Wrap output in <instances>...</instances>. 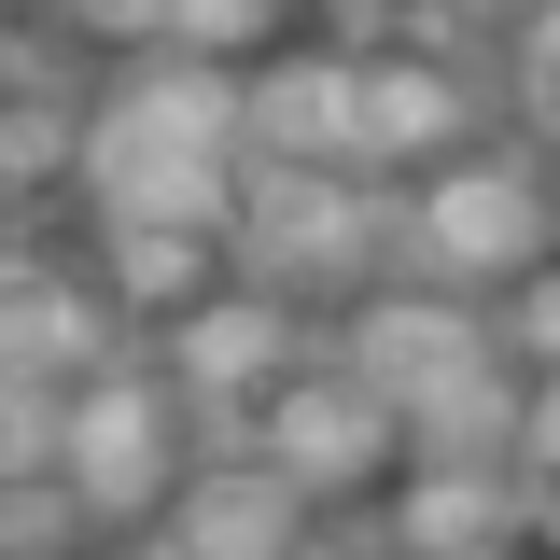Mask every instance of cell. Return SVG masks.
Listing matches in <instances>:
<instances>
[{"label":"cell","mask_w":560,"mask_h":560,"mask_svg":"<svg viewBox=\"0 0 560 560\" xmlns=\"http://www.w3.org/2000/svg\"><path fill=\"white\" fill-rule=\"evenodd\" d=\"M84 183H98L113 224H197V238H224L238 224V70H210V57L168 43L84 127Z\"/></svg>","instance_id":"cell-1"},{"label":"cell","mask_w":560,"mask_h":560,"mask_svg":"<svg viewBox=\"0 0 560 560\" xmlns=\"http://www.w3.org/2000/svg\"><path fill=\"white\" fill-rule=\"evenodd\" d=\"M238 238H253L267 294H337V280L378 267L393 224H378V197L337 154H267V168H238Z\"/></svg>","instance_id":"cell-2"},{"label":"cell","mask_w":560,"mask_h":560,"mask_svg":"<svg viewBox=\"0 0 560 560\" xmlns=\"http://www.w3.org/2000/svg\"><path fill=\"white\" fill-rule=\"evenodd\" d=\"M238 407H253V463H280L294 490H350V477H378V463H393V434H407V420L378 407L350 364H267Z\"/></svg>","instance_id":"cell-3"},{"label":"cell","mask_w":560,"mask_h":560,"mask_svg":"<svg viewBox=\"0 0 560 560\" xmlns=\"http://www.w3.org/2000/svg\"><path fill=\"white\" fill-rule=\"evenodd\" d=\"M168 378L154 364H84L57 393V477L84 490V504H154L168 490Z\"/></svg>","instance_id":"cell-4"},{"label":"cell","mask_w":560,"mask_h":560,"mask_svg":"<svg viewBox=\"0 0 560 560\" xmlns=\"http://www.w3.org/2000/svg\"><path fill=\"white\" fill-rule=\"evenodd\" d=\"M407 238H420L448 280H518V267H547V183H533V154L434 168V183L407 197Z\"/></svg>","instance_id":"cell-5"},{"label":"cell","mask_w":560,"mask_h":560,"mask_svg":"<svg viewBox=\"0 0 560 560\" xmlns=\"http://www.w3.org/2000/svg\"><path fill=\"white\" fill-rule=\"evenodd\" d=\"M477 364H490V337H477V308H448V294H364L350 308V378L393 420L420 393H448V378H477Z\"/></svg>","instance_id":"cell-6"},{"label":"cell","mask_w":560,"mask_h":560,"mask_svg":"<svg viewBox=\"0 0 560 560\" xmlns=\"http://www.w3.org/2000/svg\"><path fill=\"white\" fill-rule=\"evenodd\" d=\"M267 364H294V294H183V308L154 323V378H168V393L238 407Z\"/></svg>","instance_id":"cell-7"},{"label":"cell","mask_w":560,"mask_h":560,"mask_svg":"<svg viewBox=\"0 0 560 560\" xmlns=\"http://www.w3.org/2000/svg\"><path fill=\"white\" fill-rule=\"evenodd\" d=\"M168 518H154V547H197V560H280L308 533V490L280 477V463H224V477H183L154 490Z\"/></svg>","instance_id":"cell-8"},{"label":"cell","mask_w":560,"mask_h":560,"mask_svg":"<svg viewBox=\"0 0 560 560\" xmlns=\"http://www.w3.org/2000/svg\"><path fill=\"white\" fill-rule=\"evenodd\" d=\"M518 533H547V490L518 477H490V463H434V477L393 504V547H420V560H477V547H518Z\"/></svg>","instance_id":"cell-9"},{"label":"cell","mask_w":560,"mask_h":560,"mask_svg":"<svg viewBox=\"0 0 560 560\" xmlns=\"http://www.w3.org/2000/svg\"><path fill=\"white\" fill-rule=\"evenodd\" d=\"M113 350V308L98 294H70V280H43V267H0V378H84Z\"/></svg>","instance_id":"cell-10"},{"label":"cell","mask_w":560,"mask_h":560,"mask_svg":"<svg viewBox=\"0 0 560 560\" xmlns=\"http://www.w3.org/2000/svg\"><path fill=\"white\" fill-rule=\"evenodd\" d=\"M463 140V84L434 57H350V168L364 154H434Z\"/></svg>","instance_id":"cell-11"},{"label":"cell","mask_w":560,"mask_h":560,"mask_svg":"<svg viewBox=\"0 0 560 560\" xmlns=\"http://www.w3.org/2000/svg\"><path fill=\"white\" fill-rule=\"evenodd\" d=\"M238 127L267 154H337L350 168V57H280L267 84H238Z\"/></svg>","instance_id":"cell-12"},{"label":"cell","mask_w":560,"mask_h":560,"mask_svg":"<svg viewBox=\"0 0 560 560\" xmlns=\"http://www.w3.org/2000/svg\"><path fill=\"white\" fill-rule=\"evenodd\" d=\"M113 294L140 323H168L183 294H210V238L197 224H113Z\"/></svg>","instance_id":"cell-13"},{"label":"cell","mask_w":560,"mask_h":560,"mask_svg":"<svg viewBox=\"0 0 560 560\" xmlns=\"http://www.w3.org/2000/svg\"><path fill=\"white\" fill-rule=\"evenodd\" d=\"M70 518H84V490L57 463H28V477H0V547H70Z\"/></svg>","instance_id":"cell-14"},{"label":"cell","mask_w":560,"mask_h":560,"mask_svg":"<svg viewBox=\"0 0 560 560\" xmlns=\"http://www.w3.org/2000/svg\"><path fill=\"white\" fill-rule=\"evenodd\" d=\"M280 0H168V28L154 43H183V57H224V43H267Z\"/></svg>","instance_id":"cell-15"},{"label":"cell","mask_w":560,"mask_h":560,"mask_svg":"<svg viewBox=\"0 0 560 560\" xmlns=\"http://www.w3.org/2000/svg\"><path fill=\"white\" fill-rule=\"evenodd\" d=\"M28 463H57V393L43 378H0V477H28Z\"/></svg>","instance_id":"cell-16"},{"label":"cell","mask_w":560,"mask_h":560,"mask_svg":"<svg viewBox=\"0 0 560 560\" xmlns=\"http://www.w3.org/2000/svg\"><path fill=\"white\" fill-rule=\"evenodd\" d=\"M57 168V113H0V197Z\"/></svg>","instance_id":"cell-17"},{"label":"cell","mask_w":560,"mask_h":560,"mask_svg":"<svg viewBox=\"0 0 560 560\" xmlns=\"http://www.w3.org/2000/svg\"><path fill=\"white\" fill-rule=\"evenodd\" d=\"M504 323H518V364H547V337H560V294H547V267H518V308H504Z\"/></svg>","instance_id":"cell-18"},{"label":"cell","mask_w":560,"mask_h":560,"mask_svg":"<svg viewBox=\"0 0 560 560\" xmlns=\"http://www.w3.org/2000/svg\"><path fill=\"white\" fill-rule=\"evenodd\" d=\"M70 14H84V28H140V43L168 28V0H70Z\"/></svg>","instance_id":"cell-19"},{"label":"cell","mask_w":560,"mask_h":560,"mask_svg":"<svg viewBox=\"0 0 560 560\" xmlns=\"http://www.w3.org/2000/svg\"><path fill=\"white\" fill-rule=\"evenodd\" d=\"M337 14H407V0H337Z\"/></svg>","instance_id":"cell-20"}]
</instances>
